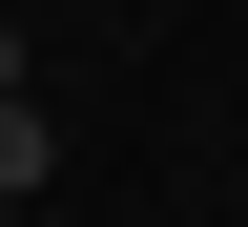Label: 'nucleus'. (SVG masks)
I'll return each instance as SVG.
<instances>
[{"label": "nucleus", "mask_w": 248, "mask_h": 227, "mask_svg": "<svg viewBox=\"0 0 248 227\" xmlns=\"http://www.w3.org/2000/svg\"><path fill=\"white\" fill-rule=\"evenodd\" d=\"M0 104H21V21H0Z\"/></svg>", "instance_id": "2"}, {"label": "nucleus", "mask_w": 248, "mask_h": 227, "mask_svg": "<svg viewBox=\"0 0 248 227\" xmlns=\"http://www.w3.org/2000/svg\"><path fill=\"white\" fill-rule=\"evenodd\" d=\"M62 166V145H42V104H0V186H42Z\"/></svg>", "instance_id": "1"}]
</instances>
